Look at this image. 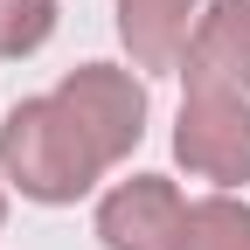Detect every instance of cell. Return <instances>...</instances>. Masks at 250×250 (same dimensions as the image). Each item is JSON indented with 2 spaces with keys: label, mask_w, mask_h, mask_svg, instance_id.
Masks as SVG:
<instances>
[{
  "label": "cell",
  "mask_w": 250,
  "mask_h": 250,
  "mask_svg": "<svg viewBox=\"0 0 250 250\" xmlns=\"http://www.w3.org/2000/svg\"><path fill=\"white\" fill-rule=\"evenodd\" d=\"M56 98L77 111L90 146L104 153V167H118L125 153L146 139V83L132 70H118V62H77V70H62Z\"/></svg>",
  "instance_id": "3957f363"
},
{
  "label": "cell",
  "mask_w": 250,
  "mask_h": 250,
  "mask_svg": "<svg viewBox=\"0 0 250 250\" xmlns=\"http://www.w3.org/2000/svg\"><path fill=\"white\" fill-rule=\"evenodd\" d=\"M174 160L195 174L229 188L250 181V98H223V90H188L174 111Z\"/></svg>",
  "instance_id": "7a4b0ae2"
},
{
  "label": "cell",
  "mask_w": 250,
  "mask_h": 250,
  "mask_svg": "<svg viewBox=\"0 0 250 250\" xmlns=\"http://www.w3.org/2000/svg\"><path fill=\"white\" fill-rule=\"evenodd\" d=\"M62 21V0H0V62L35 56Z\"/></svg>",
  "instance_id": "ba28073f"
},
{
  "label": "cell",
  "mask_w": 250,
  "mask_h": 250,
  "mask_svg": "<svg viewBox=\"0 0 250 250\" xmlns=\"http://www.w3.org/2000/svg\"><path fill=\"white\" fill-rule=\"evenodd\" d=\"M181 250H250V202L236 195H202L195 208H188V243Z\"/></svg>",
  "instance_id": "52a82bcc"
},
{
  "label": "cell",
  "mask_w": 250,
  "mask_h": 250,
  "mask_svg": "<svg viewBox=\"0 0 250 250\" xmlns=\"http://www.w3.org/2000/svg\"><path fill=\"white\" fill-rule=\"evenodd\" d=\"M0 181H7V174H0ZM0 223H7V188H0Z\"/></svg>",
  "instance_id": "9c48e42d"
},
{
  "label": "cell",
  "mask_w": 250,
  "mask_h": 250,
  "mask_svg": "<svg viewBox=\"0 0 250 250\" xmlns=\"http://www.w3.org/2000/svg\"><path fill=\"white\" fill-rule=\"evenodd\" d=\"M202 0H118V42L132 70H181Z\"/></svg>",
  "instance_id": "8992f818"
},
{
  "label": "cell",
  "mask_w": 250,
  "mask_h": 250,
  "mask_svg": "<svg viewBox=\"0 0 250 250\" xmlns=\"http://www.w3.org/2000/svg\"><path fill=\"white\" fill-rule=\"evenodd\" d=\"M0 174L21 188V202L70 208L104 181V153L90 146L77 111L49 90V98H21L0 118Z\"/></svg>",
  "instance_id": "6da1fadb"
},
{
  "label": "cell",
  "mask_w": 250,
  "mask_h": 250,
  "mask_svg": "<svg viewBox=\"0 0 250 250\" xmlns=\"http://www.w3.org/2000/svg\"><path fill=\"white\" fill-rule=\"evenodd\" d=\"M188 90H223V98H250V0H208L195 35L181 56Z\"/></svg>",
  "instance_id": "5b68a950"
},
{
  "label": "cell",
  "mask_w": 250,
  "mask_h": 250,
  "mask_svg": "<svg viewBox=\"0 0 250 250\" xmlns=\"http://www.w3.org/2000/svg\"><path fill=\"white\" fill-rule=\"evenodd\" d=\"M188 202L167 174H132L104 188L98 202V243L104 250H181L188 243Z\"/></svg>",
  "instance_id": "277c9868"
}]
</instances>
